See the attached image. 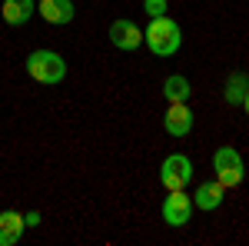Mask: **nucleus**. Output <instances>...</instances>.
I'll return each mask as SVG.
<instances>
[{
  "label": "nucleus",
  "mask_w": 249,
  "mask_h": 246,
  "mask_svg": "<svg viewBox=\"0 0 249 246\" xmlns=\"http://www.w3.org/2000/svg\"><path fill=\"white\" fill-rule=\"evenodd\" d=\"M107 37H110V43H113L116 50H126V54H133V50L143 47V30L136 27L133 20H126V17L113 20L110 30H107Z\"/></svg>",
  "instance_id": "nucleus-6"
},
{
  "label": "nucleus",
  "mask_w": 249,
  "mask_h": 246,
  "mask_svg": "<svg viewBox=\"0 0 249 246\" xmlns=\"http://www.w3.org/2000/svg\"><path fill=\"white\" fill-rule=\"evenodd\" d=\"M34 14H37V0H3L0 3V17L10 27H23Z\"/></svg>",
  "instance_id": "nucleus-10"
},
{
  "label": "nucleus",
  "mask_w": 249,
  "mask_h": 246,
  "mask_svg": "<svg viewBox=\"0 0 249 246\" xmlns=\"http://www.w3.org/2000/svg\"><path fill=\"white\" fill-rule=\"evenodd\" d=\"M166 7H170L166 0H143V10H146V17H150V20L163 17V14H166Z\"/></svg>",
  "instance_id": "nucleus-14"
},
{
  "label": "nucleus",
  "mask_w": 249,
  "mask_h": 246,
  "mask_svg": "<svg viewBox=\"0 0 249 246\" xmlns=\"http://www.w3.org/2000/svg\"><path fill=\"white\" fill-rule=\"evenodd\" d=\"M143 43L150 47V54L153 57H173V54H179V47H183V30H179V23L173 17H153L150 20V27L143 30Z\"/></svg>",
  "instance_id": "nucleus-1"
},
{
  "label": "nucleus",
  "mask_w": 249,
  "mask_h": 246,
  "mask_svg": "<svg viewBox=\"0 0 249 246\" xmlns=\"http://www.w3.org/2000/svg\"><path fill=\"white\" fill-rule=\"evenodd\" d=\"M193 196H186V189H170V196L163 200V207H160V213H163V223L166 227H186L193 220Z\"/></svg>",
  "instance_id": "nucleus-5"
},
{
  "label": "nucleus",
  "mask_w": 249,
  "mask_h": 246,
  "mask_svg": "<svg viewBox=\"0 0 249 246\" xmlns=\"http://www.w3.org/2000/svg\"><path fill=\"white\" fill-rule=\"evenodd\" d=\"M243 110H246V116H249V90H246V96H243Z\"/></svg>",
  "instance_id": "nucleus-16"
},
{
  "label": "nucleus",
  "mask_w": 249,
  "mask_h": 246,
  "mask_svg": "<svg viewBox=\"0 0 249 246\" xmlns=\"http://www.w3.org/2000/svg\"><path fill=\"white\" fill-rule=\"evenodd\" d=\"M23 229H27L23 213H17V209H3L0 213V246H17Z\"/></svg>",
  "instance_id": "nucleus-11"
},
{
  "label": "nucleus",
  "mask_w": 249,
  "mask_h": 246,
  "mask_svg": "<svg viewBox=\"0 0 249 246\" xmlns=\"http://www.w3.org/2000/svg\"><path fill=\"white\" fill-rule=\"evenodd\" d=\"M27 74H30V80H37L43 87H53L67 76V63L53 50H34L27 57Z\"/></svg>",
  "instance_id": "nucleus-2"
},
{
  "label": "nucleus",
  "mask_w": 249,
  "mask_h": 246,
  "mask_svg": "<svg viewBox=\"0 0 249 246\" xmlns=\"http://www.w3.org/2000/svg\"><path fill=\"white\" fill-rule=\"evenodd\" d=\"M213 180H219L226 189L239 187L246 180V163H243L236 147H219L213 153Z\"/></svg>",
  "instance_id": "nucleus-3"
},
{
  "label": "nucleus",
  "mask_w": 249,
  "mask_h": 246,
  "mask_svg": "<svg viewBox=\"0 0 249 246\" xmlns=\"http://www.w3.org/2000/svg\"><path fill=\"white\" fill-rule=\"evenodd\" d=\"M193 180V160L186 153H170L163 163H160V183L170 189H186Z\"/></svg>",
  "instance_id": "nucleus-4"
},
{
  "label": "nucleus",
  "mask_w": 249,
  "mask_h": 246,
  "mask_svg": "<svg viewBox=\"0 0 249 246\" xmlns=\"http://www.w3.org/2000/svg\"><path fill=\"white\" fill-rule=\"evenodd\" d=\"M193 94V87H190V80L183 74H170L166 80H163V96L170 100V103H186Z\"/></svg>",
  "instance_id": "nucleus-12"
},
{
  "label": "nucleus",
  "mask_w": 249,
  "mask_h": 246,
  "mask_svg": "<svg viewBox=\"0 0 249 246\" xmlns=\"http://www.w3.org/2000/svg\"><path fill=\"white\" fill-rule=\"evenodd\" d=\"M246 90H249V74H230L226 76V87H223V96H226V103L239 107Z\"/></svg>",
  "instance_id": "nucleus-13"
},
{
  "label": "nucleus",
  "mask_w": 249,
  "mask_h": 246,
  "mask_svg": "<svg viewBox=\"0 0 249 246\" xmlns=\"http://www.w3.org/2000/svg\"><path fill=\"white\" fill-rule=\"evenodd\" d=\"M163 130L170 133V136H190L193 110L186 103H170V107H166V116H163Z\"/></svg>",
  "instance_id": "nucleus-8"
},
{
  "label": "nucleus",
  "mask_w": 249,
  "mask_h": 246,
  "mask_svg": "<svg viewBox=\"0 0 249 246\" xmlns=\"http://www.w3.org/2000/svg\"><path fill=\"white\" fill-rule=\"evenodd\" d=\"M37 14L47 20V23L63 27V23H73L77 7H73V0H37Z\"/></svg>",
  "instance_id": "nucleus-7"
},
{
  "label": "nucleus",
  "mask_w": 249,
  "mask_h": 246,
  "mask_svg": "<svg viewBox=\"0 0 249 246\" xmlns=\"http://www.w3.org/2000/svg\"><path fill=\"white\" fill-rule=\"evenodd\" d=\"M223 200H226V187H223L219 180H206V183H199L196 193H193V207L206 209V213L219 209V207H223Z\"/></svg>",
  "instance_id": "nucleus-9"
},
{
  "label": "nucleus",
  "mask_w": 249,
  "mask_h": 246,
  "mask_svg": "<svg viewBox=\"0 0 249 246\" xmlns=\"http://www.w3.org/2000/svg\"><path fill=\"white\" fill-rule=\"evenodd\" d=\"M23 223H27V227H40V213H37V209H34V213H27V216H23Z\"/></svg>",
  "instance_id": "nucleus-15"
}]
</instances>
